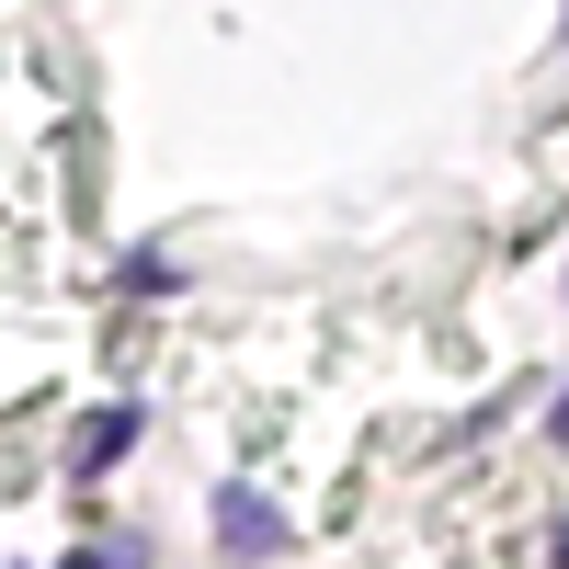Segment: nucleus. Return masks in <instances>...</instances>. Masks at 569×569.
<instances>
[{
  "label": "nucleus",
  "instance_id": "1",
  "mask_svg": "<svg viewBox=\"0 0 569 569\" xmlns=\"http://www.w3.org/2000/svg\"><path fill=\"white\" fill-rule=\"evenodd\" d=\"M217 536H228V558H262V547L284 536V512H273L262 490H217Z\"/></svg>",
  "mask_w": 569,
  "mask_h": 569
},
{
  "label": "nucleus",
  "instance_id": "2",
  "mask_svg": "<svg viewBox=\"0 0 569 569\" xmlns=\"http://www.w3.org/2000/svg\"><path fill=\"white\" fill-rule=\"evenodd\" d=\"M126 445H137V410H91L80 433H69V467H80V479H91V467H114Z\"/></svg>",
  "mask_w": 569,
  "mask_h": 569
},
{
  "label": "nucleus",
  "instance_id": "3",
  "mask_svg": "<svg viewBox=\"0 0 569 569\" xmlns=\"http://www.w3.org/2000/svg\"><path fill=\"white\" fill-rule=\"evenodd\" d=\"M137 558H149V547H137V536H126V547H80L69 569H137Z\"/></svg>",
  "mask_w": 569,
  "mask_h": 569
},
{
  "label": "nucleus",
  "instance_id": "4",
  "mask_svg": "<svg viewBox=\"0 0 569 569\" xmlns=\"http://www.w3.org/2000/svg\"><path fill=\"white\" fill-rule=\"evenodd\" d=\"M558 445H569V399H558Z\"/></svg>",
  "mask_w": 569,
  "mask_h": 569
}]
</instances>
